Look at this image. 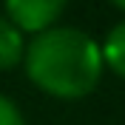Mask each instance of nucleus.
<instances>
[{
  "mask_svg": "<svg viewBox=\"0 0 125 125\" xmlns=\"http://www.w3.org/2000/svg\"><path fill=\"white\" fill-rule=\"evenodd\" d=\"M26 77L48 97L83 100L102 80L100 43L74 26H51L26 43Z\"/></svg>",
  "mask_w": 125,
  "mask_h": 125,
  "instance_id": "nucleus-1",
  "label": "nucleus"
},
{
  "mask_svg": "<svg viewBox=\"0 0 125 125\" xmlns=\"http://www.w3.org/2000/svg\"><path fill=\"white\" fill-rule=\"evenodd\" d=\"M68 6V0H6V14L23 34H40V31L57 26Z\"/></svg>",
  "mask_w": 125,
  "mask_h": 125,
  "instance_id": "nucleus-2",
  "label": "nucleus"
},
{
  "mask_svg": "<svg viewBox=\"0 0 125 125\" xmlns=\"http://www.w3.org/2000/svg\"><path fill=\"white\" fill-rule=\"evenodd\" d=\"M26 34L17 29L9 17L0 14V71H11L23 62Z\"/></svg>",
  "mask_w": 125,
  "mask_h": 125,
  "instance_id": "nucleus-3",
  "label": "nucleus"
},
{
  "mask_svg": "<svg viewBox=\"0 0 125 125\" xmlns=\"http://www.w3.org/2000/svg\"><path fill=\"white\" fill-rule=\"evenodd\" d=\"M100 54H102V65L114 71L119 80H125V20H119L105 34V40L100 43Z\"/></svg>",
  "mask_w": 125,
  "mask_h": 125,
  "instance_id": "nucleus-4",
  "label": "nucleus"
},
{
  "mask_svg": "<svg viewBox=\"0 0 125 125\" xmlns=\"http://www.w3.org/2000/svg\"><path fill=\"white\" fill-rule=\"evenodd\" d=\"M0 125H26L23 111L17 108V102L6 94H0Z\"/></svg>",
  "mask_w": 125,
  "mask_h": 125,
  "instance_id": "nucleus-5",
  "label": "nucleus"
},
{
  "mask_svg": "<svg viewBox=\"0 0 125 125\" xmlns=\"http://www.w3.org/2000/svg\"><path fill=\"white\" fill-rule=\"evenodd\" d=\"M111 3H114V6L119 9V11H125V0H111Z\"/></svg>",
  "mask_w": 125,
  "mask_h": 125,
  "instance_id": "nucleus-6",
  "label": "nucleus"
}]
</instances>
